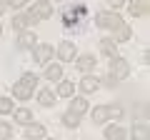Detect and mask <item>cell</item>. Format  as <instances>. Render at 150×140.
Wrapping results in <instances>:
<instances>
[{"label": "cell", "mask_w": 150, "mask_h": 140, "mask_svg": "<svg viewBox=\"0 0 150 140\" xmlns=\"http://www.w3.org/2000/svg\"><path fill=\"white\" fill-rule=\"evenodd\" d=\"M55 3H60V0H55Z\"/></svg>", "instance_id": "obj_31"}, {"label": "cell", "mask_w": 150, "mask_h": 140, "mask_svg": "<svg viewBox=\"0 0 150 140\" xmlns=\"http://www.w3.org/2000/svg\"><path fill=\"white\" fill-rule=\"evenodd\" d=\"M148 3H150V0H133V3L128 5L130 15H133V18H145V15H148Z\"/></svg>", "instance_id": "obj_9"}, {"label": "cell", "mask_w": 150, "mask_h": 140, "mask_svg": "<svg viewBox=\"0 0 150 140\" xmlns=\"http://www.w3.org/2000/svg\"><path fill=\"white\" fill-rule=\"evenodd\" d=\"M98 88H100V78H95V75H85L80 80V90L83 93H95Z\"/></svg>", "instance_id": "obj_12"}, {"label": "cell", "mask_w": 150, "mask_h": 140, "mask_svg": "<svg viewBox=\"0 0 150 140\" xmlns=\"http://www.w3.org/2000/svg\"><path fill=\"white\" fill-rule=\"evenodd\" d=\"M130 75V65L125 58H120V55H115V58H110V73H108V85H115V83L125 80V78Z\"/></svg>", "instance_id": "obj_2"}, {"label": "cell", "mask_w": 150, "mask_h": 140, "mask_svg": "<svg viewBox=\"0 0 150 140\" xmlns=\"http://www.w3.org/2000/svg\"><path fill=\"white\" fill-rule=\"evenodd\" d=\"M25 140H45V128H43V125L28 123V128H25Z\"/></svg>", "instance_id": "obj_10"}, {"label": "cell", "mask_w": 150, "mask_h": 140, "mask_svg": "<svg viewBox=\"0 0 150 140\" xmlns=\"http://www.w3.org/2000/svg\"><path fill=\"white\" fill-rule=\"evenodd\" d=\"M85 110H88V100H85V98H73V100H70V113L83 115Z\"/></svg>", "instance_id": "obj_17"}, {"label": "cell", "mask_w": 150, "mask_h": 140, "mask_svg": "<svg viewBox=\"0 0 150 140\" xmlns=\"http://www.w3.org/2000/svg\"><path fill=\"white\" fill-rule=\"evenodd\" d=\"M30 23H33V20H30V15H28V13H20V15L13 18V28H15L18 33H23L28 25H30Z\"/></svg>", "instance_id": "obj_15"}, {"label": "cell", "mask_w": 150, "mask_h": 140, "mask_svg": "<svg viewBox=\"0 0 150 140\" xmlns=\"http://www.w3.org/2000/svg\"><path fill=\"white\" fill-rule=\"evenodd\" d=\"M28 15H30L33 23H38V20H48V18L53 15V5H50L48 0H38V3H33V8L28 10Z\"/></svg>", "instance_id": "obj_4"}, {"label": "cell", "mask_w": 150, "mask_h": 140, "mask_svg": "<svg viewBox=\"0 0 150 140\" xmlns=\"http://www.w3.org/2000/svg\"><path fill=\"white\" fill-rule=\"evenodd\" d=\"M58 58L63 60V63H73L75 60V43L73 40H63V43L58 45Z\"/></svg>", "instance_id": "obj_7"}, {"label": "cell", "mask_w": 150, "mask_h": 140, "mask_svg": "<svg viewBox=\"0 0 150 140\" xmlns=\"http://www.w3.org/2000/svg\"><path fill=\"white\" fill-rule=\"evenodd\" d=\"M10 138H13V125L0 123V140H10Z\"/></svg>", "instance_id": "obj_27"}, {"label": "cell", "mask_w": 150, "mask_h": 140, "mask_svg": "<svg viewBox=\"0 0 150 140\" xmlns=\"http://www.w3.org/2000/svg\"><path fill=\"white\" fill-rule=\"evenodd\" d=\"M45 78H48V80H60V78H63V68H60V65H48Z\"/></svg>", "instance_id": "obj_24"}, {"label": "cell", "mask_w": 150, "mask_h": 140, "mask_svg": "<svg viewBox=\"0 0 150 140\" xmlns=\"http://www.w3.org/2000/svg\"><path fill=\"white\" fill-rule=\"evenodd\" d=\"M100 50L108 55V58H115V55H118V50H115V40H112V38H103L100 40Z\"/></svg>", "instance_id": "obj_16"}, {"label": "cell", "mask_w": 150, "mask_h": 140, "mask_svg": "<svg viewBox=\"0 0 150 140\" xmlns=\"http://www.w3.org/2000/svg\"><path fill=\"white\" fill-rule=\"evenodd\" d=\"M5 8H8V5H5V3H3V0H0V15L5 13Z\"/></svg>", "instance_id": "obj_30"}, {"label": "cell", "mask_w": 150, "mask_h": 140, "mask_svg": "<svg viewBox=\"0 0 150 140\" xmlns=\"http://www.w3.org/2000/svg\"><path fill=\"white\" fill-rule=\"evenodd\" d=\"M78 123H80V115H78V113H70V110H68V113L63 115V125H65V128H78Z\"/></svg>", "instance_id": "obj_22"}, {"label": "cell", "mask_w": 150, "mask_h": 140, "mask_svg": "<svg viewBox=\"0 0 150 140\" xmlns=\"http://www.w3.org/2000/svg\"><path fill=\"white\" fill-rule=\"evenodd\" d=\"M73 93H75V83H73V80H63V83L58 85V95H60V98H70Z\"/></svg>", "instance_id": "obj_18"}, {"label": "cell", "mask_w": 150, "mask_h": 140, "mask_svg": "<svg viewBox=\"0 0 150 140\" xmlns=\"http://www.w3.org/2000/svg\"><path fill=\"white\" fill-rule=\"evenodd\" d=\"M125 3H128V0H108V5H110V8H115V10H118V8H123Z\"/></svg>", "instance_id": "obj_28"}, {"label": "cell", "mask_w": 150, "mask_h": 140, "mask_svg": "<svg viewBox=\"0 0 150 140\" xmlns=\"http://www.w3.org/2000/svg\"><path fill=\"white\" fill-rule=\"evenodd\" d=\"M123 118V105H108V120H120Z\"/></svg>", "instance_id": "obj_26"}, {"label": "cell", "mask_w": 150, "mask_h": 140, "mask_svg": "<svg viewBox=\"0 0 150 140\" xmlns=\"http://www.w3.org/2000/svg\"><path fill=\"white\" fill-rule=\"evenodd\" d=\"M125 138H128V133L120 125H108L105 128V140H125Z\"/></svg>", "instance_id": "obj_11"}, {"label": "cell", "mask_w": 150, "mask_h": 140, "mask_svg": "<svg viewBox=\"0 0 150 140\" xmlns=\"http://www.w3.org/2000/svg\"><path fill=\"white\" fill-rule=\"evenodd\" d=\"M15 110V103L10 100V98H0V115H8Z\"/></svg>", "instance_id": "obj_25"}, {"label": "cell", "mask_w": 150, "mask_h": 140, "mask_svg": "<svg viewBox=\"0 0 150 140\" xmlns=\"http://www.w3.org/2000/svg\"><path fill=\"white\" fill-rule=\"evenodd\" d=\"M15 123H20V125H28V123H33V113L28 108H20V110H15Z\"/></svg>", "instance_id": "obj_20"}, {"label": "cell", "mask_w": 150, "mask_h": 140, "mask_svg": "<svg viewBox=\"0 0 150 140\" xmlns=\"http://www.w3.org/2000/svg\"><path fill=\"white\" fill-rule=\"evenodd\" d=\"M53 55H55V48H53V45H48V43L35 45V48H33V58H35V63H40V65H45L48 60H53Z\"/></svg>", "instance_id": "obj_6"}, {"label": "cell", "mask_w": 150, "mask_h": 140, "mask_svg": "<svg viewBox=\"0 0 150 140\" xmlns=\"http://www.w3.org/2000/svg\"><path fill=\"white\" fill-rule=\"evenodd\" d=\"M95 25L98 28H105V30H118V28L125 25V23H123V18H120L118 13H98Z\"/></svg>", "instance_id": "obj_5"}, {"label": "cell", "mask_w": 150, "mask_h": 140, "mask_svg": "<svg viewBox=\"0 0 150 140\" xmlns=\"http://www.w3.org/2000/svg\"><path fill=\"white\" fill-rule=\"evenodd\" d=\"M133 140H150V133H148V123H135L133 130H130Z\"/></svg>", "instance_id": "obj_13"}, {"label": "cell", "mask_w": 150, "mask_h": 140, "mask_svg": "<svg viewBox=\"0 0 150 140\" xmlns=\"http://www.w3.org/2000/svg\"><path fill=\"white\" fill-rule=\"evenodd\" d=\"M35 83H38L35 73H23V78L13 85V95H15V100H30L33 90H35Z\"/></svg>", "instance_id": "obj_1"}, {"label": "cell", "mask_w": 150, "mask_h": 140, "mask_svg": "<svg viewBox=\"0 0 150 140\" xmlns=\"http://www.w3.org/2000/svg\"><path fill=\"white\" fill-rule=\"evenodd\" d=\"M78 70H90V68H95V58H93V55H80V58H78Z\"/></svg>", "instance_id": "obj_19"}, {"label": "cell", "mask_w": 150, "mask_h": 140, "mask_svg": "<svg viewBox=\"0 0 150 140\" xmlns=\"http://www.w3.org/2000/svg\"><path fill=\"white\" fill-rule=\"evenodd\" d=\"M0 33H3V28H0Z\"/></svg>", "instance_id": "obj_32"}, {"label": "cell", "mask_w": 150, "mask_h": 140, "mask_svg": "<svg viewBox=\"0 0 150 140\" xmlns=\"http://www.w3.org/2000/svg\"><path fill=\"white\" fill-rule=\"evenodd\" d=\"M35 33H30V30H23L20 35H18V50H33L35 48Z\"/></svg>", "instance_id": "obj_8"}, {"label": "cell", "mask_w": 150, "mask_h": 140, "mask_svg": "<svg viewBox=\"0 0 150 140\" xmlns=\"http://www.w3.org/2000/svg\"><path fill=\"white\" fill-rule=\"evenodd\" d=\"M90 118H93V123H95V125L108 123V105H98V108H93Z\"/></svg>", "instance_id": "obj_14"}, {"label": "cell", "mask_w": 150, "mask_h": 140, "mask_svg": "<svg viewBox=\"0 0 150 140\" xmlns=\"http://www.w3.org/2000/svg\"><path fill=\"white\" fill-rule=\"evenodd\" d=\"M115 33H118V35L112 38V40H115V43H125V40H130V35H133V30H130L128 25H120V28H118V30H115Z\"/></svg>", "instance_id": "obj_23"}, {"label": "cell", "mask_w": 150, "mask_h": 140, "mask_svg": "<svg viewBox=\"0 0 150 140\" xmlns=\"http://www.w3.org/2000/svg\"><path fill=\"white\" fill-rule=\"evenodd\" d=\"M25 3H30V0H10L8 5H10V8H23V5H25Z\"/></svg>", "instance_id": "obj_29"}, {"label": "cell", "mask_w": 150, "mask_h": 140, "mask_svg": "<svg viewBox=\"0 0 150 140\" xmlns=\"http://www.w3.org/2000/svg\"><path fill=\"white\" fill-rule=\"evenodd\" d=\"M85 15H88L85 5H75V8H68V10L63 13V25L73 30V28H78L83 20H85Z\"/></svg>", "instance_id": "obj_3"}, {"label": "cell", "mask_w": 150, "mask_h": 140, "mask_svg": "<svg viewBox=\"0 0 150 140\" xmlns=\"http://www.w3.org/2000/svg\"><path fill=\"white\" fill-rule=\"evenodd\" d=\"M38 100H40V105H43V108H50V105L55 103V95H53V90H40Z\"/></svg>", "instance_id": "obj_21"}]
</instances>
